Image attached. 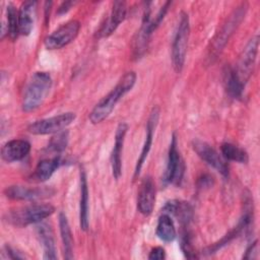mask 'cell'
<instances>
[{"label":"cell","mask_w":260,"mask_h":260,"mask_svg":"<svg viewBox=\"0 0 260 260\" xmlns=\"http://www.w3.org/2000/svg\"><path fill=\"white\" fill-rule=\"evenodd\" d=\"M181 249L185 256L189 259L197 258L195 248L193 245V235L189 230V226H182L181 231Z\"/></svg>","instance_id":"cell-27"},{"label":"cell","mask_w":260,"mask_h":260,"mask_svg":"<svg viewBox=\"0 0 260 260\" xmlns=\"http://www.w3.org/2000/svg\"><path fill=\"white\" fill-rule=\"evenodd\" d=\"M68 143V132L67 131H61L59 133H56L52 137V139L49 142L48 149L55 153H61L67 146Z\"/></svg>","instance_id":"cell-28"},{"label":"cell","mask_w":260,"mask_h":260,"mask_svg":"<svg viewBox=\"0 0 260 260\" xmlns=\"http://www.w3.org/2000/svg\"><path fill=\"white\" fill-rule=\"evenodd\" d=\"M127 15V5L124 1H115L109 18L99 30V37L105 38L112 35Z\"/></svg>","instance_id":"cell-17"},{"label":"cell","mask_w":260,"mask_h":260,"mask_svg":"<svg viewBox=\"0 0 260 260\" xmlns=\"http://www.w3.org/2000/svg\"><path fill=\"white\" fill-rule=\"evenodd\" d=\"M221 154L224 159L240 162V164H247L249 160V155L247 151L233 143L225 142L222 143L220 146Z\"/></svg>","instance_id":"cell-24"},{"label":"cell","mask_w":260,"mask_h":260,"mask_svg":"<svg viewBox=\"0 0 260 260\" xmlns=\"http://www.w3.org/2000/svg\"><path fill=\"white\" fill-rule=\"evenodd\" d=\"M6 14H7V35L12 41H14L17 39L18 35H20L18 11L16 10L13 4L9 3L6 8Z\"/></svg>","instance_id":"cell-26"},{"label":"cell","mask_w":260,"mask_h":260,"mask_svg":"<svg viewBox=\"0 0 260 260\" xmlns=\"http://www.w3.org/2000/svg\"><path fill=\"white\" fill-rule=\"evenodd\" d=\"M88 186L84 170H80V201H79V224L82 231L88 229Z\"/></svg>","instance_id":"cell-21"},{"label":"cell","mask_w":260,"mask_h":260,"mask_svg":"<svg viewBox=\"0 0 260 260\" xmlns=\"http://www.w3.org/2000/svg\"><path fill=\"white\" fill-rule=\"evenodd\" d=\"M162 212L175 216L180 222L181 226H190L194 215L193 208L189 202L178 199H173L166 202Z\"/></svg>","instance_id":"cell-15"},{"label":"cell","mask_w":260,"mask_h":260,"mask_svg":"<svg viewBox=\"0 0 260 260\" xmlns=\"http://www.w3.org/2000/svg\"><path fill=\"white\" fill-rule=\"evenodd\" d=\"M55 207L50 203H36L18 207L8 211L5 220L14 226H26L32 223H39L52 215Z\"/></svg>","instance_id":"cell-3"},{"label":"cell","mask_w":260,"mask_h":260,"mask_svg":"<svg viewBox=\"0 0 260 260\" xmlns=\"http://www.w3.org/2000/svg\"><path fill=\"white\" fill-rule=\"evenodd\" d=\"M155 186L150 177L143 179L137 196V209L143 215H149L154 207Z\"/></svg>","instance_id":"cell-14"},{"label":"cell","mask_w":260,"mask_h":260,"mask_svg":"<svg viewBox=\"0 0 260 260\" xmlns=\"http://www.w3.org/2000/svg\"><path fill=\"white\" fill-rule=\"evenodd\" d=\"M223 82L225 90L230 96H232L233 99L242 98L245 86L239 81L232 67L226 68V71L224 72Z\"/></svg>","instance_id":"cell-25"},{"label":"cell","mask_w":260,"mask_h":260,"mask_svg":"<svg viewBox=\"0 0 260 260\" xmlns=\"http://www.w3.org/2000/svg\"><path fill=\"white\" fill-rule=\"evenodd\" d=\"M128 131V125L124 122L120 123L116 129L114 148L111 154V167L112 173L116 180H118L122 174V151L125 141V136Z\"/></svg>","instance_id":"cell-13"},{"label":"cell","mask_w":260,"mask_h":260,"mask_svg":"<svg viewBox=\"0 0 260 260\" xmlns=\"http://www.w3.org/2000/svg\"><path fill=\"white\" fill-rule=\"evenodd\" d=\"M155 234L159 240L166 243L173 242L176 239L177 232L171 215L162 212L158 217Z\"/></svg>","instance_id":"cell-23"},{"label":"cell","mask_w":260,"mask_h":260,"mask_svg":"<svg viewBox=\"0 0 260 260\" xmlns=\"http://www.w3.org/2000/svg\"><path fill=\"white\" fill-rule=\"evenodd\" d=\"M177 138L175 134L172 136V141L169 148L168 162L165 173V182L175 186H180L182 184L184 174H185V162L177 148Z\"/></svg>","instance_id":"cell-8"},{"label":"cell","mask_w":260,"mask_h":260,"mask_svg":"<svg viewBox=\"0 0 260 260\" xmlns=\"http://www.w3.org/2000/svg\"><path fill=\"white\" fill-rule=\"evenodd\" d=\"M73 5V2H71V1H66V2H63L60 6H59V8H58V14H64V13H66L69 9H70V7Z\"/></svg>","instance_id":"cell-33"},{"label":"cell","mask_w":260,"mask_h":260,"mask_svg":"<svg viewBox=\"0 0 260 260\" xmlns=\"http://www.w3.org/2000/svg\"><path fill=\"white\" fill-rule=\"evenodd\" d=\"M259 47V36L256 35L253 37L249 43L244 48L242 54L240 55L239 61L236 64V67L233 68L239 81L245 86L249 80L256 61V56Z\"/></svg>","instance_id":"cell-7"},{"label":"cell","mask_w":260,"mask_h":260,"mask_svg":"<svg viewBox=\"0 0 260 260\" xmlns=\"http://www.w3.org/2000/svg\"><path fill=\"white\" fill-rule=\"evenodd\" d=\"M37 236L44 248V259H56V248L52 226L47 222H39L37 225Z\"/></svg>","instance_id":"cell-18"},{"label":"cell","mask_w":260,"mask_h":260,"mask_svg":"<svg viewBox=\"0 0 260 260\" xmlns=\"http://www.w3.org/2000/svg\"><path fill=\"white\" fill-rule=\"evenodd\" d=\"M61 165V158L60 155H55L51 158H44L41 159L31 176L32 180L36 182H45L49 180L52 175L55 173V171L59 168Z\"/></svg>","instance_id":"cell-20"},{"label":"cell","mask_w":260,"mask_h":260,"mask_svg":"<svg viewBox=\"0 0 260 260\" xmlns=\"http://www.w3.org/2000/svg\"><path fill=\"white\" fill-rule=\"evenodd\" d=\"M136 78L137 76L134 71H129L125 73L119 80L117 85L106 96H104L91 110L89 114L90 122L92 124H99L107 119L116 107L117 103L133 88L136 82Z\"/></svg>","instance_id":"cell-1"},{"label":"cell","mask_w":260,"mask_h":260,"mask_svg":"<svg viewBox=\"0 0 260 260\" xmlns=\"http://www.w3.org/2000/svg\"><path fill=\"white\" fill-rule=\"evenodd\" d=\"M79 29L80 22L78 20L73 19L67 21L45 39V47L48 50H59L74 41Z\"/></svg>","instance_id":"cell-9"},{"label":"cell","mask_w":260,"mask_h":260,"mask_svg":"<svg viewBox=\"0 0 260 260\" xmlns=\"http://www.w3.org/2000/svg\"><path fill=\"white\" fill-rule=\"evenodd\" d=\"M37 4L36 1H24L21 4L18 10L20 35L28 36L30 34L34 27Z\"/></svg>","instance_id":"cell-19"},{"label":"cell","mask_w":260,"mask_h":260,"mask_svg":"<svg viewBox=\"0 0 260 260\" xmlns=\"http://www.w3.org/2000/svg\"><path fill=\"white\" fill-rule=\"evenodd\" d=\"M5 251H6V254L9 258L11 259H23L24 256L20 254V252H17L15 251L13 248H11L10 246H5Z\"/></svg>","instance_id":"cell-31"},{"label":"cell","mask_w":260,"mask_h":260,"mask_svg":"<svg viewBox=\"0 0 260 260\" xmlns=\"http://www.w3.org/2000/svg\"><path fill=\"white\" fill-rule=\"evenodd\" d=\"M52 87V77L48 72H35L28 80L21 102L23 112H32L41 107Z\"/></svg>","instance_id":"cell-2"},{"label":"cell","mask_w":260,"mask_h":260,"mask_svg":"<svg viewBox=\"0 0 260 260\" xmlns=\"http://www.w3.org/2000/svg\"><path fill=\"white\" fill-rule=\"evenodd\" d=\"M158 118H159V109L158 107H154L151 112L150 115L148 117L147 123H146V135H145V140L140 152V155L137 159L136 166H135V171H134V178H137L138 175L140 174V171L143 167V164L148 155V152L151 148V144H152V139H153V133L155 131V127L157 125L158 122Z\"/></svg>","instance_id":"cell-12"},{"label":"cell","mask_w":260,"mask_h":260,"mask_svg":"<svg viewBox=\"0 0 260 260\" xmlns=\"http://www.w3.org/2000/svg\"><path fill=\"white\" fill-rule=\"evenodd\" d=\"M247 10V4L243 3L238 6L226 18L225 22L221 26L220 30L216 34L214 39L211 42V47L209 49V58L212 60L217 57V55L222 51L225 44L229 42L231 36L237 29V27L242 22L245 17Z\"/></svg>","instance_id":"cell-5"},{"label":"cell","mask_w":260,"mask_h":260,"mask_svg":"<svg viewBox=\"0 0 260 260\" xmlns=\"http://www.w3.org/2000/svg\"><path fill=\"white\" fill-rule=\"evenodd\" d=\"M76 118L75 113L66 112L50 118L38 120L31 123L27 130L29 133L35 135H47L55 134L66 129Z\"/></svg>","instance_id":"cell-6"},{"label":"cell","mask_w":260,"mask_h":260,"mask_svg":"<svg viewBox=\"0 0 260 260\" xmlns=\"http://www.w3.org/2000/svg\"><path fill=\"white\" fill-rule=\"evenodd\" d=\"M5 195L13 200L36 201L54 195L55 190L48 187H24L19 185L9 186L4 190Z\"/></svg>","instance_id":"cell-11"},{"label":"cell","mask_w":260,"mask_h":260,"mask_svg":"<svg viewBox=\"0 0 260 260\" xmlns=\"http://www.w3.org/2000/svg\"><path fill=\"white\" fill-rule=\"evenodd\" d=\"M59 229L63 245V252L65 259L73 258V237L71 229L67 219V216L64 212L59 213Z\"/></svg>","instance_id":"cell-22"},{"label":"cell","mask_w":260,"mask_h":260,"mask_svg":"<svg viewBox=\"0 0 260 260\" xmlns=\"http://www.w3.org/2000/svg\"><path fill=\"white\" fill-rule=\"evenodd\" d=\"M30 151V143L24 139H12L1 148V157L6 162L18 161L24 158Z\"/></svg>","instance_id":"cell-16"},{"label":"cell","mask_w":260,"mask_h":260,"mask_svg":"<svg viewBox=\"0 0 260 260\" xmlns=\"http://www.w3.org/2000/svg\"><path fill=\"white\" fill-rule=\"evenodd\" d=\"M258 257V242H253L246 250L245 255L243 256L244 259H255Z\"/></svg>","instance_id":"cell-30"},{"label":"cell","mask_w":260,"mask_h":260,"mask_svg":"<svg viewBox=\"0 0 260 260\" xmlns=\"http://www.w3.org/2000/svg\"><path fill=\"white\" fill-rule=\"evenodd\" d=\"M190 35L189 16L186 12L180 13V19L175 31L172 44V62L173 67L177 72H181L186 59L188 40Z\"/></svg>","instance_id":"cell-4"},{"label":"cell","mask_w":260,"mask_h":260,"mask_svg":"<svg viewBox=\"0 0 260 260\" xmlns=\"http://www.w3.org/2000/svg\"><path fill=\"white\" fill-rule=\"evenodd\" d=\"M166 258V251L162 247H154L151 249L148 255L150 260H162Z\"/></svg>","instance_id":"cell-29"},{"label":"cell","mask_w":260,"mask_h":260,"mask_svg":"<svg viewBox=\"0 0 260 260\" xmlns=\"http://www.w3.org/2000/svg\"><path fill=\"white\" fill-rule=\"evenodd\" d=\"M212 182H213V180H212V177H210V176H208V175H203L200 179H199V181H198V186L199 187H210L211 185H212Z\"/></svg>","instance_id":"cell-32"},{"label":"cell","mask_w":260,"mask_h":260,"mask_svg":"<svg viewBox=\"0 0 260 260\" xmlns=\"http://www.w3.org/2000/svg\"><path fill=\"white\" fill-rule=\"evenodd\" d=\"M192 147L203 161L217 171L224 178L229 177V166L226 161L212 146L204 141L194 140Z\"/></svg>","instance_id":"cell-10"}]
</instances>
